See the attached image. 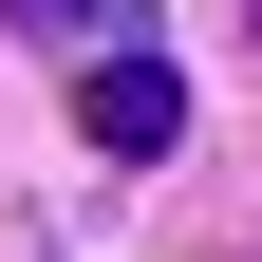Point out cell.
Here are the masks:
<instances>
[{"mask_svg": "<svg viewBox=\"0 0 262 262\" xmlns=\"http://www.w3.org/2000/svg\"><path fill=\"white\" fill-rule=\"evenodd\" d=\"M75 131L113 150V169H150V150L187 131V75H169L150 38H94V75H75Z\"/></svg>", "mask_w": 262, "mask_h": 262, "instance_id": "obj_1", "label": "cell"}, {"mask_svg": "<svg viewBox=\"0 0 262 262\" xmlns=\"http://www.w3.org/2000/svg\"><path fill=\"white\" fill-rule=\"evenodd\" d=\"M0 19H19L38 56H94V38H113V0H0Z\"/></svg>", "mask_w": 262, "mask_h": 262, "instance_id": "obj_2", "label": "cell"}, {"mask_svg": "<svg viewBox=\"0 0 262 262\" xmlns=\"http://www.w3.org/2000/svg\"><path fill=\"white\" fill-rule=\"evenodd\" d=\"M244 38H262V0H244Z\"/></svg>", "mask_w": 262, "mask_h": 262, "instance_id": "obj_3", "label": "cell"}]
</instances>
